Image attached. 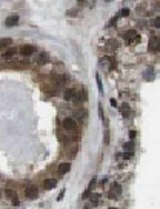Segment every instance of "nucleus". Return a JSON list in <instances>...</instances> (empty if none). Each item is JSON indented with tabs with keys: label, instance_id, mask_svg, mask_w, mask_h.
I'll use <instances>...</instances> for the list:
<instances>
[{
	"label": "nucleus",
	"instance_id": "9",
	"mask_svg": "<svg viewBox=\"0 0 160 209\" xmlns=\"http://www.w3.org/2000/svg\"><path fill=\"white\" fill-rule=\"evenodd\" d=\"M136 37H137V32L134 29H129V31H126L123 34V38H125V40H128V42H131L132 38H136Z\"/></svg>",
	"mask_w": 160,
	"mask_h": 209
},
{
	"label": "nucleus",
	"instance_id": "15",
	"mask_svg": "<svg viewBox=\"0 0 160 209\" xmlns=\"http://www.w3.org/2000/svg\"><path fill=\"white\" fill-rule=\"evenodd\" d=\"M157 45H158L157 37H152L151 42H149V49H151V51H157Z\"/></svg>",
	"mask_w": 160,
	"mask_h": 209
},
{
	"label": "nucleus",
	"instance_id": "12",
	"mask_svg": "<svg viewBox=\"0 0 160 209\" xmlns=\"http://www.w3.org/2000/svg\"><path fill=\"white\" fill-rule=\"evenodd\" d=\"M12 43V38H9V37H5V38H0V49H3V48H6V46H9Z\"/></svg>",
	"mask_w": 160,
	"mask_h": 209
},
{
	"label": "nucleus",
	"instance_id": "30",
	"mask_svg": "<svg viewBox=\"0 0 160 209\" xmlns=\"http://www.w3.org/2000/svg\"><path fill=\"white\" fill-rule=\"evenodd\" d=\"M85 209H88V207H85Z\"/></svg>",
	"mask_w": 160,
	"mask_h": 209
},
{
	"label": "nucleus",
	"instance_id": "5",
	"mask_svg": "<svg viewBox=\"0 0 160 209\" xmlns=\"http://www.w3.org/2000/svg\"><path fill=\"white\" fill-rule=\"evenodd\" d=\"M56 185H57V180H56V178H46V180L43 181V188H45L46 191L56 188Z\"/></svg>",
	"mask_w": 160,
	"mask_h": 209
},
{
	"label": "nucleus",
	"instance_id": "10",
	"mask_svg": "<svg viewBox=\"0 0 160 209\" xmlns=\"http://www.w3.org/2000/svg\"><path fill=\"white\" fill-rule=\"evenodd\" d=\"M69 169H71V165H69V163H60L59 172L63 175V174H66V172H69Z\"/></svg>",
	"mask_w": 160,
	"mask_h": 209
},
{
	"label": "nucleus",
	"instance_id": "11",
	"mask_svg": "<svg viewBox=\"0 0 160 209\" xmlns=\"http://www.w3.org/2000/svg\"><path fill=\"white\" fill-rule=\"evenodd\" d=\"M100 66H103V69L111 68V57H105L100 60Z\"/></svg>",
	"mask_w": 160,
	"mask_h": 209
},
{
	"label": "nucleus",
	"instance_id": "2",
	"mask_svg": "<svg viewBox=\"0 0 160 209\" xmlns=\"http://www.w3.org/2000/svg\"><path fill=\"white\" fill-rule=\"evenodd\" d=\"M37 195H38V189H37L35 186H29L28 189L25 191V197H26V198H29V200L37 198Z\"/></svg>",
	"mask_w": 160,
	"mask_h": 209
},
{
	"label": "nucleus",
	"instance_id": "25",
	"mask_svg": "<svg viewBox=\"0 0 160 209\" xmlns=\"http://www.w3.org/2000/svg\"><path fill=\"white\" fill-rule=\"evenodd\" d=\"M123 112H125V114H128V112H129V108L126 106V104H123V106H122V114H123Z\"/></svg>",
	"mask_w": 160,
	"mask_h": 209
},
{
	"label": "nucleus",
	"instance_id": "28",
	"mask_svg": "<svg viewBox=\"0 0 160 209\" xmlns=\"http://www.w3.org/2000/svg\"><path fill=\"white\" fill-rule=\"evenodd\" d=\"M109 209H117V207H109Z\"/></svg>",
	"mask_w": 160,
	"mask_h": 209
},
{
	"label": "nucleus",
	"instance_id": "14",
	"mask_svg": "<svg viewBox=\"0 0 160 209\" xmlns=\"http://www.w3.org/2000/svg\"><path fill=\"white\" fill-rule=\"evenodd\" d=\"M14 56H16V49H14V48H12V49H8V51L5 52V59H6V60L14 59Z\"/></svg>",
	"mask_w": 160,
	"mask_h": 209
},
{
	"label": "nucleus",
	"instance_id": "22",
	"mask_svg": "<svg viewBox=\"0 0 160 209\" xmlns=\"http://www.w3.org/2000/svg\"><path fill=\"white\" fill-rule=\"evenodd\" d=\"M139 42H140V37H139V35H137V37H136V38H132V40H131V42H129V45H137V43H139Z\"/></svg>",
	"mask_w": 160,
	"mask_h": 209
},
{
	"label": "nucleus",
	"instance_id": "26",
	"mask_svg": "<svg viewBox=\"0 0 160 209\" xmlns=\"http://www.w3.org/2000/svg\"><path fill=\"white\" fill-rule=\"evenodd\" d=\"M63 195H65V191H62V192L59 194V197H57V200H59V201H60V200L63 198Z\"/></svg>",
	"mask_w": 160,
	"mask_h": 209
},
{
	"label": "nucleus",
	"instance_id": "7",
	"mask_svg": "<svg viewBox=\"0 0 160 209\" xmlns=\"http://www.w3.org/2000/svg\"><path fill=\"white\" fill-rule=\"evenodd\" d=\"M19 23V16H16V14H12V16H9L6 20H5V25L8 26H14V25H17Z\"/></svg>",
	"mask_w": 160,
	"mask_h": 209
},
{
	"label": "nucleus",
	"instance_id": "4",
	"mask_svg": "<svg viewBox=\"0 0 160 209\" xmlns=\"http://www.w3.org/2000/svg\"><path fill=\"white\" fill-rule=\"evenodd\" d=\"M63 128L65 129H68V131H72L75 128V122L74 119H71V117H66V119L63 120Z\"/></svg>",
	"mask_w": 160,
	"mask_h": 209
},
{
	"label": "nucleus",
	"instance_id": "3",
	"mask_svg": "<svg viewBox=\"0 0 160 209\" xmlns=\"http://www.w3.org/2000/svg\"><path fill=\"white\" fill-rule=\"evenodd\" d=\"M86 98H88V95H86V91H85V89H80V91H77V92H75V95H74V100H75V101H78V103L85 101Z\"/></svg>",
	"mask_w": 160,
	"mask_h": 209
},
{
	"label": "nucleus",
	"instance_id": "29",
	"mask_svg": "<svg viewBox=\"0 0 160 209\" xmlns=\"http://www.w3.org/2000/svg\"><path fill=\"white\" fill-rule=\"evenodd\" d=\"M0 195H2V189H0Z\"/></svg>",
	"mask_w": 160,
	"mask_h": 209
},
{
	"label": "nucleus",
	"instance_id": "8",
	"mask_svg": "<svg viewBox=\"0 0 160 209\" xmlns=\"http://www.w3.org/2000/svg\"><path fill=\"white\" fill-rule=\"evenodd\" d=\"M74 95H75V91H74V89H66L65 92H63V98H65L66 101L74 100Z\"/></svg>",
	"mask_w": 160,
	"mask_h": 209
},
{
	"label": "nucleus",
	"instance_id": "17",
	"mask_svg": "<svg viewBox=\"0 0 160 209\" xmlns=\"http://www.w3.org/2000/svg\"><path fill=\"white\" fill-rule=\"evenodd\" d=\"M91 203H92V206H97V204L100 203V197H99L97 194H94V195L91 197Z\"/></svg>",
	"mask_w": 160,
	"mask_h": 209
},
{
	"label": "nucleus",
	"instance_id": "16",
	"mask_svg": "<svg viewBox=\"0 0 160 209\" xmlns=\"http://www.w3.org/2000/svg\"><path fill=\"white\" fill-rule=\"evenodd\" d=\"M123 149L128 151V152H132V149H134V141H128L123 145Z\"/></svg>",
	"mask_w": 160,
	"mask_h": 209
},
{
	"label": "nucleus",
	"instance_id": "24",
	"mask_svg": "<svg viewBox=\"0 0 160 209\" xmlns=\"http://www.w3.org/2000/svg\"><path fill=\"white\" fill-rule=\"evenodd\" d=\"M136 135H137L136 131H129V138H131V140H134V138H136Z\"/></svg>",
	"mask_w": 160,
	"mask_h": 209
},
{
	"label": "nucleus",
	"instance_id": "20",
	"mask_svg": "<svg viewBox=\"0 0 160 209\" xmlns=\"http://www.w3.org/2000/svg\"><path fill=\"white\" fill-rule=\"evenodd\" d=\"M128 14H129V9L128 8H123L122 11H120V16H122V17H126Z\"/></svg>",
	"mask_w": 160,
	"mask_h": 209
},
{
	"label": "nucleus",
	"instance_id": "27",
	"mask_svg": "<svg viewBox=\"0 0 160 209\" xmlns=\"http://www.w3.org/2000/svg\"><path fill=\"white\" fill-rule=\"evenodd\" d=\"M111 106H117V104H115V100H114V98H111Z\"/></svg>",
	"mask_w": 160,
	"mask_h": 209
},
{
	"label": "nucleus",
	"instance_id": "21",
	"mask_svg": "<svg viewBox=\"0 0 160 209\" xmlns=\"http://www.w3.org/2000/svg\"><path fill=\"white\" fill-rule=\"evenodd\" d=\"M97 86H99V89H100V92H103V86H102V80H100V77H99V74H97Z\"/></svg>",
	"mask_w": 160,
	"mask_h": 209
},
{
	"label": "nucleus",
	"instance_id": "18",
	"mask_svg": "<svg viewBox=\"0 0 160 209\" xmlns=\"http://www.w3.org/2000/svg\"><path fill=\"white\" fill-rule=\"evenodd\" d=\"M11 200H12V204H14V206H17V204H20V203H19V197H17V194H14V195H11Z\"/></svg>",
	"mask_w": 160,
	"mask_h": 209
},
{
	"label": "nucleus",
	"instance_id": "1",
	"mask_svg": "<svg viewBox=\"0 0 160 209\" xmlns=\"http://www.w3.org/2000/svg\"><path fill=\"white\" fill-rule=\"evenodd\" d=\"M35 46H32V45H23L22 48H20V54L22 56H25V57H28V56H32V54H35Z\"/></svg>",
	"mask_w": 160,
	"mask_h": 209
},
{
	"label": "nucleus",
	"instance_id": "23",
	"mask_svg": "<svg viewBox=\"0 0 160 209\" xmlns=\"http://www.w3.org/2000/svg\"><path fill=\"white\" fill-rule=\"evenodd\" d=\"M75 114L80 117V119H85V117H86V112H85V111H77Z\"/></svg>",
	"mask_w": 160,
	"mask_h": 209
},
{
	"label": "nucleus",
	"instance_id": "13",
	"mask_svg": "<svg viewBox=\"0 0 160 209\" xmlns=\"http://www.w3.org/2000/svg\"><path fill=\"white\" fill-rule=\"evenodd\" d=\"M94 183H96V178H92V180H91V183H89V186H88V189L83 192L82 198H86V197H89V195H91V189H92V186H94Z\"/></svg>",
	"mask_w": 160,
	"mask_h": 209
},
{
	"label": "nucleus",
	"instance_id": "19",
	"mask_svg": "<svg viewBox=\"0 0 160 209\" xmlns=\"http://www.w3.org/2000/svg\"><path fill=\"white\" fill-rule=\"evenodd\" d=\"M108 43H109V45H108L109 49H115V48H117V42H115V40H111V42H108Z\"/></svg>",
	"mask_w": 160,
	"mask_h": 209
},
{
	"label": "nucleus",
	"instance_id": "6",
	"mask_svg": "<svg viewBox=\"0 0 160 209\" xmlns=\"http://www.w3.org/2000/svg\"><path fill=\"white\" fill-rule=\"evenodd\" d=\"M48 62V54L46 52H40V54L35 56V63L37 65H45Z\"/></svg>",
	"mask_w": 160,
	"mask_h": 209
}]
</instances>
